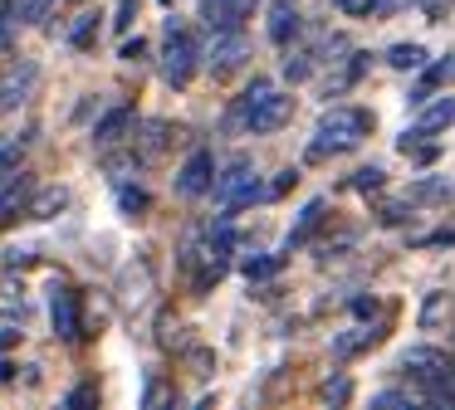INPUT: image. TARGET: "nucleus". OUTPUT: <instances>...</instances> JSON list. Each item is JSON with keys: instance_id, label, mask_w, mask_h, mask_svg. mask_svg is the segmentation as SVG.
I'll list each match as a JSON object with an SVG mask.
<instances>
[{"instance_id": "nucleus-1", "label": "nucleus", "mask_w": 455, "mask_h": 410, "mask_svg": "<svg viewBox=\"0 0 455 410\" xmlns=\"http://www.w3.org/2000/svg\"><path fill=\"white\" fill-rule=\"evenodd\" d=\"M372 127V117L363 113V107H333V113L318 122V142L308 146V156H328V152H347L353 142H363V132Z\"/></svg>"}, {"instance_id": "nucleus-8", "label": "nucleus", "mask_w": 455, "mask_h": 410, "mask_svg": "<svg viewBox=\"0 0 455 410\" xmlns=\"http://www.w3.org/2000/svg\"><path fill=\"white\" fill-rule=\"evenodd\" d=\"M294 35H299V10L289 5V0H275V5H269V39H275V44H289Z\"/></svg>"}, {"instance_id": "nucleus-18", "label": "nucleus", "mask_w": 455, "mask_h": 410, "mask_svg": "<svg viewBox=\"0 0 455 410\" xmlns=\"http://www.w3.org/2000/svg\"><path fill=\"white\" fill-rule=\"evenodd\" d=\"M64 201H69V195H64V191H44L40 201L30 205V215H40V220H50L54 210H64Z\"/></svg>"}, {"instance_id": "nucleus-7", "label": "nucleus", "mask_w": 455, "mask_h": 410, "mask_svg": "<svg viewBox=\"0 0 455 410\" xmlns=\"http://www.w3.org/2000/svg\"><path fill=\"white\" fill-rule=\"evenodd\" d=\"M240 59H245V39H240L235 29H226V39H220V44H216V54H211V74H216V78L235 74V68H240Z\"/></svg>"}, {"instance_id": "nucleus-3", "label": "nucleus", "mask_w": 455, "mask_h": 410, "mask_svg": "<svg viewBox=\"0 0 455 410\" xmlns=\"http://www.w3.org/2000/svg\"><path fill=\"white\" fill-rule=\"evenodd\" d=\"M216 185V156L211 152H191L187 166L177 171V195H206Z\"/></svg>"}, {"instance_id": "nucleus-31", "label": "nucleus", "mask_w": 455, "mask_h": 410, "mask_svg": "<svg viewBox=\"0 0 455 410\" xmlns=\"http://www.w3.org/2000/svg\"><path fill=\"white\" fill-rule=\"evenodd\" d=\"M294 181H299V176H294V171H284V176H279L275 185H269V195H284V191H289V185H294Z\"/></svg>"}, {"instance_id": "nucleus-17", "label": "nucleus", "mask_w": 455, "mask_h": 410, "mask_svg": "<svg viewBox=\"0 0 455 410\" xmlns=\"http://www.w3.org/2000/svg\"><path fill=\"white\" fill-rule=\"evenodd\" d=\"M20 152H25V137H0V176L20 166Z\"/></svg>"}, {"instance_id": "nucleus-16", "label": "nucleus", "mask_w": 455, "mask_h": 410, "mask_svg": "<svg viewBox=\"0 0 455 410\" xmlns=\"http://www.w3.org/2000/svg\"><path fill=\"white\" fill-rule=\"evenodd\" d=\"M451 122H455V98H445V103H435L431 113L421 117V127H426V132H435V127H451Z\"/></svg>"}, {"instance_id": "nucleus-30", "label": "nucleus", "mask_w": 455, "mask_h": 410, "mask_svg": "<svg viewBox=\"0 0 455 410\" xmlns=\"http://www.w3.org/2000/svg\"><path fill=\"white\" fill-rule=\"evenodd\" d=\"M377 406H411V396H402V390H387V396H377Z\"/></svg>"}, {"instance_id": "nucleus-24", "label": "nucleus", "mask_w": 455, "mask_h": 410, "mask_svg": "<svg viewBox=\"0 0 455 410\" xmlns=\"http://www.w3.org/2000/svg\"><path fill=\"white\" fill-rule=\"evenodd\" d=\"M142 54H148V39H142V35H138V39H128V44H123V59H128V64H138Z\"/></svg>"}, {"instance_id": "nucleus-10", "label": "nucleus", "mask_w": 455, "mask_h": 410, "mask_svg": "<svg viewBox=\"0 0 455 410\" xmlns=\"http://www.w3.org/2000/svg\"><path fill=\"white\" fill-rule=\"evenodd\" d=\"M54 332H60L64 342L79 337V303H74V293H60V298H54Z\"/></svg>"}, {"instance_id": "nucleus-15", "label": "nucleus", "mask_w": 455, "mask_h": 410, "mask_svg": "<svg viewBox=\"0 0 455 410\" xmlns=\"http://www.w3.org/2000/svg\"><path fill=\"white\" fill-rule=\"evenodd\" d=\"M387 64H392V68H421L426 64V49L421 44H396L392 54H387Z\"/></svg>"}, {"instance_id": "nucleus-32", "label": "nucleus", "mask_w": 455, "mask_h": 410, "mask_svg": "<svg viewBox=\"0 0 455 410\" xmlns=\"http://www.w3.org/2000/svg\"><path fill=\"white\" fill-rule=\"evenodd\" d=\"M89 400H93V390H89V386H79V390L69 396V406H89Z\"/></svg>"}, {"instance_id": "nucleus-34", "label": "nucleus", "mask_w": 455, "mask_h": 410, "mask_svg": "<svg viewBox=\"0 0 455 410\" xmlns=\"http://www.w3.org/2000/svg\"><path fill=\"white\" fill-rule=\"evenodd\" d=\"M5 10H11V0H0V29H5Z\"/></svg>"}, {"instance_id": "nucleus-9", "label": "nucleus", "mask_w": 455, "mask_h": 410, "mask_svg": "<svg viewBox=\"0 0 455 410\" xmlns=\"http://www.w3.org/2000/svg\"><path fill=\"white\" fill-rule=\"evenodd\" d=\"M128 127H132V107H113V113L99 117V127H93V142L113 146V142H123V132H128Z\"/></svg>"}, {"instance_id": "nucleus-6", "label": "nucleus", "mask_w": 455, "mask_h": 410, "mask_svg": "<svg viewBox=\"0 0 455 410\" xmlns=\"http://www.w3.org/2000/svg\"><path fill=\"white\" fill-rule=\"evenodd\" d=\"M402 367H406V371H416L421 381H435V376H451L455 361L445 357V351H435V347H411V351L402 357Z\"/></svg>"}, {"instance_id": "nucleus-5", "label": "nucleus", "mask_w": 455, "mask_h": 410, "mask_svg": "<svg viewBox=\"0 0 455 410\" xmlns=\"http://www.w3.org/2000/svg\"><path fill=\"white\" fill-rule=\"evenodd\" d=\"M216 195H220V205H226V210H240V205L259 201V181H255V171H245V166H235L230 176H220Z\"/></svg>"}, {"instance_id": "nucleus-11", "label": "nucleus", "mask_w": 455, "mask_h": 410, "mask_svg": "<svg viewBox=\"0 0 455 410\" xmlns=\"http://www.w3.org/2000/svg\"><path fill=\"white\" fill-rule=\"evenodd\" d=\"M25 191H30V176H25L20 166H11V171L0 176V220L15 210V201H20Z\"/></svg>"}, {"instance_id": "nucleus-26", "label": "nucleus", "mask_w": 455, "mask_h": 410, "mask_svg": "<svg viewBox=\"0 0 455 410\" xmlns=\"http://www.w3.org/2000/svg\"><path fill=\"white\" fill-rule=\"evenodd\" d=\"M323 400H347V381H343V376L328 381V386H323Z\"/></svg>"}, {"instance_id": "nucleus-28", "label": "nucleus", "mask_w": 455, "mask_h": 410, "mask_svg": "<svg viewBox=\"0 0 455 410\" xmlns=\"http://www.w3.org/2000/svg\"><path fill=\"white\" fill-rule=\"evenodd\" d=\"M441 78H445V83L455 78V59H451V64H441V68H431V74H426V83H441Z\"/></svg>"}, {"instance_id": "nucleus-23", "label": "nucleus", "mask_w": 455, "mask_h": 410, "mask_svg": "<svg viewBox=\"0 0 455 410\" xmlns=\"http://www.w3.org/2000/svg\"><path fill=\"white\" fill-rule=\"evenodd\" d=\"M69 39H74V44H79V49L89 44V39H93V15H84L79 25H74V35H69Z\"/></svg>"}, {"instance_id": "nucleus-25", "label": "nucleus", "mask_w": 455, "mask_h": 410, "mask_svg": "<svg viewBox=\"0 0 455 410\" xmlns=\"http://www.w3.org/2000/svg\"><path fill=\"white\" fill-rule=\"evenodd\" d=\"M132 15H138V0H123V5H118V20H113V25L128 29V25H132Z\"/></svg>"}, {"instance_id": "nucleus-22", "label": "nucleus", "mask_w": 455, "mask_h": 410, "mask_svg": "<svg viewBox=\"0 0 455 410\" xmlns=\"http://www.w3.org/2000/svg\"><path fill=\"white\" fill-rule=\"evenodd\" d=\"M275 269H279V259H250V264H245V273H250V279H269Z\"/></svg>"}, {"instance_id": "nucleus-20", "label": "nucleus", "mask_w": 455, "mask_h": 410, "mask_svg": "<svg viewBox=\"0 0 455 410\" xmlns=\"http://www.w3.org/2000/svg\"><path fill=\"white\" fill-rule=\"evenodd\" d=\"M284 74L294 78V83H299V78H308V74H314V54H289L284 59Z\"/></svg>"}, {"instance_id": "nucleus-27", "label": "nucleus", "mask_w": 455, "mask_h": 410, "mask_svg": "<svg viewBox=\"0 0 455 410\" xmlns=\"http://www.w3.org/2000/svg\"><path fill=\"white\" fill-rule=\"evenodd\" d=\"M338 10H347V15H367L372 10V0H333Z\"/></svg>"}, {"instance_id": "nucleus-13", "label": "nucleus", "mask_w": 455, "mask_h": 410, "mask_svg": "<svg viewBox=\"0 0 455 410\" xmlns=\"http://www.w3.org/2000/svg\"><path fill=\"white\" fill-rule=\"evenodd\" d=\"M206 25H211V29H220V35L240 25L235 10H230V0H206Z\"/></svg>"}, {"instance_id": "nucleus-4", "label": "nucleus", "mask_w": 455, "mask_h": 410, "mask_svg": "<svg viewBox=\"0 0 455 410\" xmlns=\"http://www.w3.org/2000/svg\"><path fill=\"white\" fill-rule=\"evenodd\" d=\"M191 68H196V39L177 29V35H172V44H167V64H162V74H167L172 88H181L191 78Z\"/></svg>"}, {"instance_id": "nucleus-21", "label": "nucleus", "mask_w": 455, "mask_h": 410, "mask_svg": "<svg viewBox=\"0 0 455 410\" xmlns=\"http://www.w3.org/2000/svg\"><path fill=\"white\" fill-rule=\"evenodd\" d=\"M353 185L357 191H377V185H382V166H363V171L353 176Z\"/></svg>"}, {"instance_id": "nucleus-2", "label": "nucleus", "mask_w": 455, "mask_h": 410, "mask_svg": "<svg viewBox=\"0 0 455 410\" xmlns=\"http://www.w3.org/2000/svg\"><path fill=\"white\" fill-rule=\"evenodd\" d=\"M289 113H294V98H284V93H265L255 107L245 113V127L255 137H265V132H279V127L289 122Z\"/></svg>"}, {"instance_id": "nucleus-29", "label": "nucleus", "mask_w": 455, "mask_h": 410, "mask_svg": "<svg viewBox=\"0 0 455 410\" xmlns=\"http://www.w3.org/2000/svg\"><path fill=\"white\" fill-rule=\"evenodd\" d=\"M406 220V205H387L382 210V225H402Z\"/></svg>"}, {"instance_id": "nucleus-12", "label": "nucleus", "mask_w": 455, "mask_h": 410, "mask_svg": "<svg viewBox=\"0 0 455 410\" xmlns=\"http://www.w3.org/2000/svg\"><path fill=\"white\" fill-rule=\"evenodd\" d=\"M323 210H328V205H323V201H314V205H304V215H299V225H294V230H289V249H294V244H304V240H308V234H314V230H318V220H323Z\"/></svg>"}, {"instance_id": "nucleus-14", "label": "nucleus", "mask_w": 455, "mask_h": 410, "mask_svg": "<svg viewBox=\"0 0 455 410\" xmlns=\"http://www.w3.org/2000/svg\"><path fill=\"white\" fill-rule=\"evenodd\" d=\"M372 337H377L372 327H353V332H347V337H338V342H333V357H353V351H363V347H367V342H372Z\"/></svg>"}, {"instance_id": "nucleus-19", "label": "nucleus", "mask_w": 455, "mask_h": 410, "mask_svg": "<svg viewBox=\"0 0 455 410\" xmlns=\"http://www.w3.org/2000/svg\"><path fill=\"white\" fill-rule=\"evenodd\" d=\"M265 93H269V83H265V78H255V83H250L245 93H240V103H235V117H245V113H250V107H255Z\"/></svg>"}, {"instance_id": "nucleus-33", "label": "nucleus", "mask_w": 455, "mask_h": 410, "mask_svg": "<svg viewBox=\"0 0 455 410\" xmlns=\"http://www.w3.org/2000/svg\"><path fill=\"white\" fill-rule=\"evenodd\" d=\"M402 0H372V10H396Z\"/></svg>"}]
</instances>
